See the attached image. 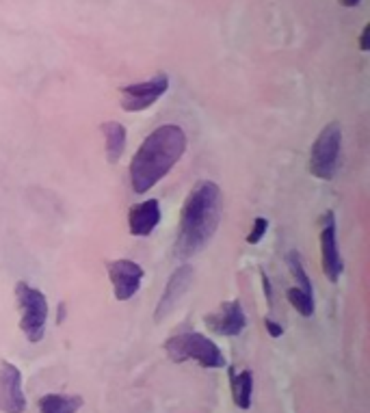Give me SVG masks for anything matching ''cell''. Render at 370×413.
Wrapping results in <instances>:
<instances>
[{
    "mask_svg": "<svg viewBox=\"0 0 370 413\" xmlns=\"http://www.w3.org/2000/svg\"><path fill=\"white\" fill-rule=\"evenodd\" d=\"M221 214H224V195H221L219 184L210 180L197 182L182 205L178 238L174 247L176 258L189 260L206 249V245L219 230Z\"/></svg>",
    "mask_w": 370,
    "mask_h": 413,
    "instance_id": "6da1fadb",
    "label": "cell"
},
{
    "mask_svg": "<svg viewBox=\"0 0 370 413\" xmlns=\"http://www.w3.org/2000/svg\"><path fill=\"white\" fill-rule=\"evenodd\" d=\"M187 152V135L180 126L165 124L145 137L131 162V186L143 195L167 176Z\"/></svg>",
    "mask_w": 370,
    "mask_h": 413,
    "instance_id": "7a4b0ae2",
    "label": "cell"
},
{
    "mask_svg": "<svg viewBox=\"0 0 370 413\" xmlns=\"http://www.w3.org/2000/svg\"><path fill=\"white\" fill-rule=\"evenodd\" d=\"M165 351H167L171 362H197L201 368H226V355L221 348L210 340V337L201 335L197 331H184L165 342Z\"/></svg>",
    "mask_w": 370,
    "mask_h": 413,
    "instance_id": "3957f363",
    "label": "cell"
},
{
    "mask_svg": "<svg viewBox=\"0 0 370 413\" xmlns=\"http://www.w3.org/2000/svg\"><path fill=\"white\" fill-rule=\"evenodd\" d=\"M15 298L20 303V329L28 342H42L48 323V298L42 290L28 286L26 281L15 284Z\"/></svg>",
    "mask_w": 370,
    "mask_h": 413,
    "instance_id": "277c9868",
    "label": "cell"
},
{
    "mask_svg": "<svg viewBox=\"0 0 370 413\" xmlns=\"http://www.w3.org/2000/svg\"><path fill=\"white\" fill-rule=\"evenodd\" d=\"M340 152H342V130L338 121H331L321 130L312 145L310 154V171L319 180H334L340 167Z\"/></svg>",
    "mask_w": 370,
    "mask_h": 413,
    "instance_id": "5b68a950",
    "label": "cell"
},
{
    "mask_svg": "<svg viewBox=\"0 0 370 413\" xmlns=\"http://www.w3.org/2000/svg\"><path fill=\"white\" fill-rule=\"evenodd\" d=\"M169 89V76L167 74H156L154 78L137 83V85H126L121 87V108L126 112H139L150 108L154 102H158Z\"/></svg>",
    "mask_w": 370,
    "mask_h": 413,
    "instance_id": "8992f818",
    "label": "cell"
},
{
    "mask_svg": "<svg viewBox=\"0 0 370 413\" xmlns=\"http://www.w3.org/2000/svg\"><path fill=\"white\" fill-rule=\"evenodd\" d=\"M106 271H108L110 284H113V292H115L117 301H128V298H133L139 292L141 281L145 277L143 267L133 260H113L106 264Z\"/></svg>",
    "mask_w": 370,
    "mask_h": 413,
    "instance_id": "52a82bcc",
    "label": "cell"
},
{
    "mask_svg": "<svg viewBox=\"0 0 370 413\" xmlns=\"http://www.w3.org/2000/svg\"><path fill=\"white\" fill-rule=\"evenodd\" d=\"M26 396L22 389V372L15 364L0 362V411L3 413H24Z\"/></svg>",
    "mask_w": 370,
    "mask_h": 413,
    "instance_id": "ba28073f",
    "label": "cell"
},
{
    "mask_svg": "<svg viewBox=\"0 0 370 413\" xmlns=\"http://www.w3.org/2000/svg\"><path fill=\"white\" fill-rule=\"evenodd\" d=\"M191 284H193V267L191 264H180L171 273L167 286H165V292L160 296V301L156 305V314H154L156 323H160L162 318H167L178 307V303L182 301V296L187 294Z\"/></svg>",
    "mask_w": 370,
    "mask_h": 413,
    "instance_id": "9c48e42d",
    "label": "cell"
},
{
    "mask_svg": "<svg viewBox=\"0 0 370 413\" xmlns=\"http://www.w3.org/2000/svg\"><path fill=\"white\" fill-rule=\"evenodd\" d=\"M325 225L321 232V253H323V271L329 281H338L342 271H344V262L340 255L338 247V230H336V217L334 212H327L323 217Z\"/></svg>",
    "mask_w": 370,
    "mask_h": 413,
    "instance_id": "30bf717a",
    "label": "cell"
},
{
    "mask_svg": "<svg viewBox=\"0 0 370 413\" xmlns=\"http://www.w3.org/2000/svg\"><path fill=\"white\" fill-rule=\"evenodd\" d=\"M203 323H206V327L212 329L219 335L236 337L245 331L247 316H245L243 305H240L238 298H234V301H226L224 305H221L219 312L203 316Z\"/></svg>",
    "mask_w": 370,
    "mask_h": 413,
    "instance_id": "8fae6325",
    "label": "cell"
},
{
    "mask_svg": "<svg viewBox=\"0 0 370 413\" xmlns=\"http://www.w3.org/2000/svg\"><path fill=\"white\" fill-rule=\"evenodd\" d=\"M160 223V203L158 199H147L135 203L128 212V230L133 236H150Z\"/></svg>",
    "mask_w": 370,
    "mask_h": 413,
    "instance_id": "7c38bea8",
    "label": "cell"
},
{
    "mask_svg": "<svg viewBox=\"0 0 370 413\" xmlns=\"http://www.w3.org/2000/svg\"><path fill=\"white\" fill-rule=\"evenodd\" d=\"M230 389L234 405L247 411L251 407V396H253V372L251 370L236 372L234 368H230Z\"/></svg>",
    "mask_w": 370,
    "mask_h": 413,
    "instance_id": "4fadbf2b",
    "label": "cell"
},
{
    "mask_svg": "<svg viewBox=\"0 0 370 413\" xmlns=\"http://www.w3.org/2000/svg\"><path fill=\"white\" fill-rule=\"evenodd\" d=\"M102 135L106 141V160L110 165H117L126 149V128L119 121H104Z\"/></svg>",
    "mask_w": 370,
    "mask_h": 413,
    "instance_id": "5bb4252c",
    "label": "cell"
},
{
    "mask_svg": "<svg viewBox=\"0 0 370 413\" xmlns=\"http://www.w3.org/2000/svg\"><path fill=\"white\" fill-rule=\"evenodd\" d=\"M83 405V396H65V394H46L40 398L42 413H76Z\"/></svg>",
    "mask_w": 370,
    "mask_h": 413,
    "instance_id": "9a60e30c",
    "label": "cell"
},
{
    "mask_svg": "<svg viewBox=\"0 0 370 413\" xmlns=\"http://www.w3.org/2000/svg\"><path fill=\"white\" fill-rule=\"evenodd\" d=\"M286 264H288V269H290V275L294 277V281H297V288H301V290L308 292V294H314L312 281H310V277H308V273H305V267H303V262H301L299 251H288Z\"/></svg>",
    "mask_w": 370,
    "mask_h": 413,
    "instance_id": "2e32d148",
    "label": "cell"
},
{
    "mask_svg": "<svg viewBox=\"0 0 370 413\" xmlns=\"http://www.w3.org/2000/svg\"><path fill=\"white\" fill-rule=\"evenodd\" d=\"M286 296H288L290 305H292L294 310H297L301 316L310 318V316L314 314V294H308V292H303L301 288L292 286V288L286 290Z\"/></svg>",
    "mask_w": 370,
    "mask_h": 413,
    "instance_id": "e0dca14e",
    "label": "cell"
},
{
    "mask_svg": "<svg viewBox=\"0 0 370 413\" xmlns=\"http://www.w3.org/2000/svg\"><path fill=\"white\" fill-rule=\"evenodd\" d=\"M267 230H269V221H267L264 217H258V219L253 221L251 232L247 234V242H249V245H258V242H260V240L264 238Z\"/></svg>",
    "mask_w": 370,
    "mask_h": 413,
    "instance_id": "ac0fdd59",
    "label": "cell"
},
{
    "mask_svg": "<svg viewBox=\"0 0 370 413\" xmlns=\"http://www.w3.org/2000/svg\"><path fill=\"white\" fill-rule=\"evenodd\" d=\"M260 277H262V290H264V296H267V303H269V310H273V286H271V279L264 271H260Z\"/></svg>",
    "mask_w": 370,
    "mask_h": 413,
    "instance_id": "d6986e66",
    "label": "cell"
},
{
    "mask_svg": "<svg viewBox=\"0 0 370 413\" xmlns=\"http://www.w3.org/2000/svg\"><path fill=\"white\" fill-rule=\"evenodd\" d=\"M264 327H267L271 337H282L284 335V327L280 323H275L273 318H264Z\"/></svg>",
    "mask_w": 370,
    "mask_h": 413,
    "instance_id": "ffe728a7",
    "label": "cell"
},
{
    "mask_svg": "<svg viewBox=\"0 0 370 413\" xmlns=\"http://www.w3.org/2000/svg\"><path fill=\"white\" fill-rule=\"evenodd\" d=\"M368 48H370V24L364 26L362 37H360V50L362 52H368Z\"/></svg>",
    "mask_w": 370,
    "mask_h": 413,
    "instance_id": "44dd1931",
    "label": "cell"
},
{
    "mask_svg": "<svg viewBox=\"0 0 370 413\" xmlns=\"http://www.w3.org/2000/svg\"><path fill=\"white\" fill-rule=\"evenodd\" d=\"M65 321V303H59V316H57V323Z\"/></svg>",
    "mask_w": 370,
    "mask_h": 413,
    "instance_id": "7402d4cb",
    "label": "cell"
},
{
    "mask_svg": "<svg viewBox=\"0 0 370 413\" xmlns=\"http://www.w3.org/2000/svg\"><path fill=\"white\" fill-rule=\"evenodd\" d=\"M340 3H342V7H358L362 0H340Z\"/></svg>",
    "mask_w": 370,
    "mask_h": 413,
    "instance_id": "603a6c76",
    "label": "cell"
}]
</instances>
